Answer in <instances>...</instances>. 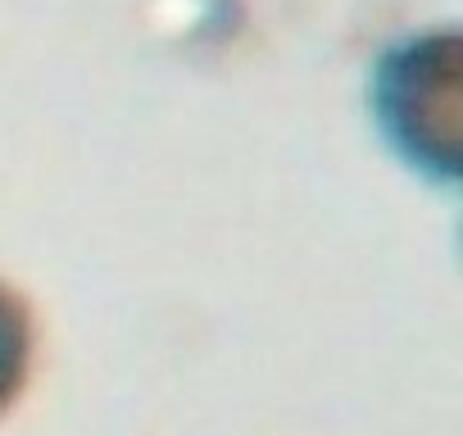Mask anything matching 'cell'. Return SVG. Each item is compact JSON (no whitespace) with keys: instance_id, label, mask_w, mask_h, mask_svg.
<instances>
[{"instance_id":"obj_1","label":"cell","mask_w":463,"mask_h":436,"mask_svg":"<svg viewBox=\"0 0 463 436\" xmlns=\"http://www.w3.org/2000/svg\"><path fill=\"white\" fill-rule=\"evenodd\" d=\"M454 73L458 46L454 33H422L395 51H386L377 69V123L386 141L418 168L440 182L454 177Z\"/></svg>"},{"instance_id":"obj_2","label":"cell","mask_w":463,"mask_h":436,"mask_svg":"<svg viewBox=\"0 0 463 436\" xmlns=\"http://www.w3.org/2000/svg\"><path fill=\"white\" fill-rule=\"evenodd\" d=\"M37 336V309L14 282L0 278V418L19 404V395L33 382Z\"/></svg>"}]
</instances>
